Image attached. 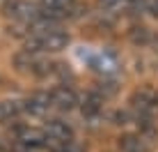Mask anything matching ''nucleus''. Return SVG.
Returning <instances> with one entry per match:
<instances>
[{"label": "nucleus", "mask_w": 158, "mask_h": 152, "mask_svg": "<svg viewBox=\"0 0 158 152\" xmlns=\"http://www.w3.org/2000/svg\"><path fill=\"white\" fill-rule=\"evenodd\" d=\"M147 14L158 19V0H147Z\"/></svg>", "instance_id": "4468645a"}, {"label": "nucleus", "mask_w": 158, "mask_h": 152, "mask_svg": "<svg viewBox=\"0 0 158 152\" xmlns=\"http://www.w3.org/2000/svg\"><path fill=\"white\" fill-rule=\"evenodd\" d=\"M158 141V132L151 122L140 124L138 132H128L119 136V150L122 152H154Z\"/></svg>", "instance_id": "f03ea898"}, {"label": "nucleus", "mask_w": 158, "mask_h": 152, "mask_svg": "<svg viewBox=\"0 0 158 152\" xmlns=\"http://www.w3.org/2000/svg\"><path fill=\"white\" fill-rule=\"evenodd\" d=\"M106 108V97L99 90H89L87 95L80 97V111L85 118H99Z\"/></svg>", "instance_id": "9d476101"}, {"label": "nucleus", "mask_w": 158, "mask_h": 152, "mask_svg": "<svg viewBox=\"0 0 158 152\" xmlns=\"http://www.w3.org/2000/svg\"><path fill=\"white\" fill-rule=\"evenodd\" d=\"M89 67L92 72L101 74L103 78H110V76H117L122 72V62L112 51H99L89 58Z\"/></svg>", "instance_id": "6e6552de"}, {"label": "nucleus", "mask_w": 158, "mask_h": 152, "mask_svg": "<svg viewBox=\"0 0 158 152\" xmlns=\"http://www.w3.org/2000/svg\"><path fill=\"white\" fill-rule=\"evenodd\" d=\"M41 129L46 134V150L55 148L60 143H67V141H73V127L64 122L62 118H51Z\"/></svg>", "instance_id": "39448f33"}, {"label": "nucleus", "mask_w": 158, "mask_h": 152, "mask_svg": "<svg viewBox=\"0 0 158 152\" xmlns=\"http://www.w3.org/2000/svg\"><path fill=\"white\" fill-rule=\"evenodd\" d=\"M14 65L19 72L23 74H32V76H51L55 74L62 65H55L51 60H46V56H39V53H30V51H21L19 56L14 58Z\"/></svg>", "instance_id": "20e7f679"}, {"label": "nucleus", "mask_w": 158, "mask_h": 152, "mask_svg": "<svg viewBox=\"0 0 158 152\" xmlns=\"http://www.w3.org/2000/svg\"><path fill=\"white\" fill-rule=\"evenodd\" d=\"M131 39H133L135 44H142L144 46V44H149V42H151V32L147 30L144 25H135L133 32H131Z\"/></svg>", "instance_id": "f8f14e48"}, {"label": "nucleus", "mask_w": 158, "mask_h": 152, "mask_svg": "<svg viewBox=\"0 0 158 152\" xmlns=\"http://www.w3.org/2000/svg\"><path fill=\"white\" fill-rule=\"evenodd\" d=\"M48 152H83V148H80L76 141H67V143H60L55 148H51Z\"/></svg>", "instance_id": "ddd939ff"}, {"label": "nucleus", "mask_w": 158, "mask_h": 152, "mask_svg": "<svg viewBox=\"0 0 158 152\" xmlns=\"http://www.w3.org/2000/svg\"><path fill=\"white\" fill-rule=\"evenodd\" d=\"M71 37L69 32L60 30V28H51V30H35L25 35V48L23 51L30 53H39V56H48V53H60L69 46Z\"/></svg>", "instance_id": "f257e3e1"}, {"label": "nucleus", "mask_w": 158, "mask_h": 152, "mask_svg": "<svg viewBox=\"0 0 158 152\" xmlns=\"http://www.w3.org/2000/svg\"><path fill=\"white\" fill-rule=\"evenodd\" d=\"M23 104H25V113H30V115H35V118H46L48 113L53 111V101H51V92L48 90L32 92L30 97L23 99Z\"/></svg>", "instance_id": "1a4fd4ad"}, {"label": "nucleus", "mask_w": 158, "mask_h": 152, "mask_svg": "<svg viewBox=\"0 0 158 152\" xmlns=\"http://www.w3.org/2000/svg\"><path fill=\"white\" fill-rule=\"evenodd\" d=\"M5 14L14 23H19L21 28H25V35H28V30L44 16V9L41 5L30 2V0H12V2L5 5Z\"/></svg>", "instance_id": "7ed1b4c3"}, {"label": "nucleus", "mask_w": 158, "mask_h": 152, "mask_svg": "<svg viewBox=\"0 0 158 152\" xmlns=\"http://www.w3.org/2000/svg\"><path fill=\"white\" fill-rule=\"evenodd\" d=\"M14 141L25 150H46V134H44V129L30 127V124H19L14 129Z\"/></svg>", "instance_id": "423d86ee"}, {"label": "nucleus", "mask_w": 158, "mask_h": 152, "mask_svg": "<svg viewBox=\"0 0 158 152\" xmlns=\"http://www.w3.org/2000/svg\"><path fill=\"white\" fill-rule=\"evenodd\" d=\"M101 7L110 14H122V12H131L138 5V0H99Z\"/></svg>", "instance_id": "9b49d317"}, {"label": "nucleus", "mask_w": 158, "mask_h": 152, "mask_svg": "<svg viewBox=\"0 0 158 152\" xmlns=\"http://www.w3.org/2000/svg\"><path fill=\"white\" fill-rule=\"evenodd\" d=\"M51 92V101H53V111L60 113H71L73 108L80 106V97L78 92L69 85H55V88L48 90Z\"/></svg>", "instance_id": "0eeeda50"}]
</instances>
